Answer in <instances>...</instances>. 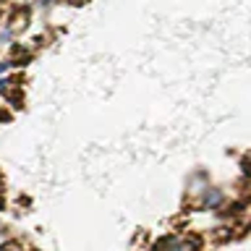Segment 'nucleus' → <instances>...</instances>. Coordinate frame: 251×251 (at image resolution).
Returning a JSON list of instances; mask_svg holds the SVG:
<instances>
[{
	"instance_id": "nucleus-1",
	"label": "nucleus",
	"mask_w": 251,
	"mask_h": 251,
	"mask_svg": "<svg viewBox=\"0 0 251 251\" xmlns=\"http://www.w3.org/2000/svg\"><path fill=\"white\" fill-rule=\"evenodd\" d=\"M154 251H199V243H196V238H188V235H170V238L157 243Z\"/></svg>"
}]
</instances>
